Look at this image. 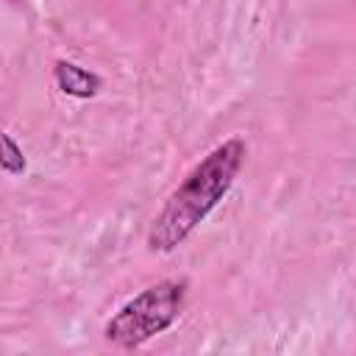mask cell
I'll list each match as a JSON object with an SVG mask.
<instances>
[{"label": "cell", "instance_id": "obj_1", "mask_svg": "<svg viewBox=\"0 0 356 356\" xmlns=\"http://www.w3.org/2000/svg\"><path fill=\"white\" fill-rule=\"evenodd\" d=\"M248 156V145L239 136L217 145L164 200L161 211L153 217L147 228V248L153 253L175 250L206 217L209 211L228 195Z\"/></svg>", "mask_w": 356, "mask_h": 356}, {"label": "cell", "instance_id": "obj_2", "mask_svg": "<svg viewBox=\"0 0 356 356\" xmlns=\"http://www.w3.org/2000/svg\"><path fill=\"white\" fill-rule=\"evenodd\" d=\"M184 298H186L184 281H159L142 289L128 303H122L120 312L106 323L103 337L117 348L134 350L147 339H153L156 334L167 331L178 320L184 309Z\"/></svg>", "mask_w": 356, "mask_h": 356}, {"label": "cell", "instance_id": "obj_3", "mask_svg": "<svg viewBox=\"0 0 356 356\" xmlns=\"http://www.w3.org/2000/svg\"><path fill=\"white\" fill-rule=\"evenodd\" d=\"M53 81L64 95L81 97V100L95 97L100 92V83H103L100 75H95V72H89V70H83L72 61H64V58H58L53 64Z\"/></svg>", "mask_w": 356, "mask_h": 356}, {"label": "cell", "instance_id": "obj_4", "mask_svg": "<svg viewBox=\"0 0 356 356\" xmlns=\"http://www.w3.org/2000/svg\"><path fill=\"white\" fill-rule=\"evenodd\" d=\"M25 156L19 150V145L6 134L0 131V170L8 172V175H22L25 172Z\"/></svg>", "mask_w": 356, "mask_h": 356}, {"label": "cell", "instance_id": "obj_5", "mask_svg": "<svg viewBox=\"0 0 356 356\" xmlns=\"http://www.w3.org/2000/svg\"><path fill=\"white\" fill-rule=\"evenodd\" d=\"M11 3H19V0H11Z\"/></svg>", "mask_w": 356, "mask_h": 356}]
</instances>
